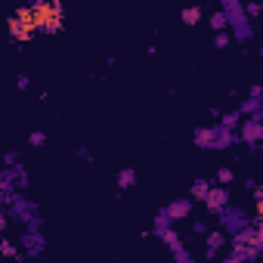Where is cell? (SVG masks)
Wrapping results in <instances>:
<instances>
[{"label": "cell", "mask_w": 263, "mask_h": 263, "mask_svg": "<svg viewBox=\"0 0 263 263\" xmlns=\"http://www.w3.org/2000/svg\"><path fill=\"white\" fill-rule=\"evenodd\" d=\"M232 180H235V174H232L229 167H220V171H217V177H214L211 183H214V186H223V189H226V186H229Z\"/></svg>", "instance_id": "cell-19"}, {"label": "cell", "mask_w": 263, "mask_h": 263, "mask_svg": "<svg viewBox=\"0 0 263 263\" xmlns=\"http://www.w3.org/2000/svg\"><path fill=\"white\" fill-rule=\"evenodd\" d=\"M238 124H241V115L232 108V111H220V127L223 130H229V134H235L238 130Z\"/></svg>", "instance_id": "cell-13"}, {"label": "cell", "mask_w": 263, "mask_h": 263, "mask_svg": "<svg viewBox=\"0 0 263 263\" xmlns=\"http://www.w3.org/2000/svg\"><path fill=\"white\" fill-rule=\"evenodd\" d=\"M115 186H118V189H134V186H137V171H134V167H124V171H118V177H115Z\"/></svg>", "instance_id": "cell-12"}, {"label": "cell", "mask_w": 263, "mask_h": 263, "mask_svg": "<svg viewBox=\"0 0 263 263\" xmlns=\"http://www.w3.org/2000/svg\"><path fill=\"white\" fill-rule=\"evenodd\" d=\"M28 84H31L28 74H19V78H16V87H19V90H28Z\"/></svg>", "instance_id": "cell-29"}, {"label": "cell", "mask_w": 263, "mask_h": 263, "mask_svg": "<svg viewBox=\"0 0 263 263\" xmlns=\"http://www.w3.org/2000/svg\"><path fill=\"white\" fill-rule=\"evenodd\" d=\"M0 257H13L16 263H22V260H25V254H22L10 238H0Z\"/></svg>", "instance_id": "cell-15"}, {"label": "cell", "mask_w": 263, "mask_h": 263, "mask_svg": "<svg viewBox=\"0 0 263 263\" xmlns=\"http://www.w3.org/2000/svg\"><path fill=\"white\" fill-rule=\"evenodd\" d=\"M235 111H238L241 118H251V115H260V99H251V96H248V99H245V102H241V105H238Z\"/></svg>", "instance_id": "cell-18"}, {"label": "cell", "mask_w": 263, "mask_h": 263, "mask_svg": "<svg viewBox=\"0 0 263 263\" xmlns=\"http://www.w3.org/2000/svg\"><path fill=\"white\" fill-rule=\"evenodd\" d=\"M167 229H174V223H171V217H167V214H164V208H161V211L155 214V223H152V229H149V232L158 238V235H161V232H167Z\"/></svg>", "instance_id": "cell-14"}, {"label": "cell", "mask_w": 263, "mask_h": 263, "mask_svg": "<svg viewBox=\"0 0 263 263\" xmlns=\"http://www.w3.org/2000/svg\"><path fill=\"white\" fill-rule=\"evenodd\" d=\"M158 238H161V241H164V245L171 248V254H177V251H183V238H180V235H177L174 229H167V232H161Z\"/></svg>", "instance_id": "cell-17"}, {"label": "cell", "mask_w": 263, "mask_h": 263, "mask_svg": "<svg viewBox=\"0 0 263 263\" xmlns=\"http://www.w3.org/2000/svg\"><path fill=\"white\" fill-rule=\"evenodd\" d=\"M220 263H245V260H238V257H235V254H229V257H223V260H220Z\"/></svg>", "instance_id": "cell-33"}, {"label": "cell", "mask_w": 263, "mask_h": 263, "mask_svg": "<svg viewBox=\"0 0 263 263\" xmlns=\"http://www.w3.org/2000/svg\"><path fill=\"white\" fill-rule=\"evenodd\" d=\"M164 214L171 217V223H180V220H189V214H192V201L189 198H174L167 208H164Z\"/></svg>", "instance_id": "cell-10"}, {"label": "cell", "mask_w": 263, "mask_h": 263, "mask_svg": "<svg viewBox=\"0 0 263 263\" xmlns=\"http://www.w3.org/2000/svg\"><path fill=\"white\" fill-rule=\"evenodd\" d=\"M192 143L198 149H229L235 143V134H229V130H223L220 124H211V127H198L192 134Z\"/></svg>", "instance_id": "cell-2"}, {"label": "cell", "mask_w": 263, "mask_h": 263, "mask_svg": "<svg viewBox=\"0 0 263 263\" xmlns=\"http://www.w3.org/2000/svg\"><path fill=\"white\" fill-rule=\"evenodd\" d=\"M232 201H229V189H223V186H211V192H208V198H204V208L211 211V214H220L223 208H229Z\"/></svg>", "instance_id": "cell-8"}, {"label": "cell", "mask_w": 263, "mask_h": 263, "mask_svg": "<svg viewBox=\"0 0 263 263\" xmlns=\"http://www.w3.org/2000/svg\"><path fill=\"white\" fill-rule=\"evenodd\" d=\"M241 10H245V19L251 22L254 16H260V4H241Z\"/></svg>", "instance_id": "cell-23"}, {"label": "cell", "mask_w": 263, "mask_h": 263, "mask_svg": "<svg viewBox=\"0 0 263 263\" xmlns=\"http://www.w3.org/2000/svg\"><path fill=\"white\" fill-rule=\"evenodd\" d=\"M28 10H31L34 31H41V34H56V31H62L65 7L59 4V0H37V4H31Z\"/></svg>", "instance_id": "cell-1"}, {"label": "cell", "mask_w": 263, "mask_h": 263, "mask_svg": "<svg viewBox=\"0 0 263 263\" xmlns=\"http://www.w3.org/2000/svg\"><path fill=\"white\" fill-rule=\"evenodd\" d=\"M235 143H245L251 152L260 149V143H263V111L260 115H251V118H241L238 134H235Z\"/></svg>", "instance_id": "cell-3"}, {"label": "cell", "mask_w": 263, "mask_h": 263, "mask_svg": "<svg viewBox=\"0 0 263 263\" xmlns=\"http://www.w3.org/2000/svg\"><path fill=\"white\" fill-rule=\"evenodd\" d=\"M44 143H47V134H44V130H31V134H28V146L41 149Z\"/></svg>", "instance_id": "cell-21"}, {"label": "cell", "mask_w": 263, "mask_h": 263, "mask_svg": "<svg viewBox=\"0 0 263 263\" xmlns=\"http://www.w3.org/2000/svg\"><path fill=\"white\" fill-rule=\"evenodd\" d=\"M211 28H214V34H220V31H226L229 28V22H226V16L217 10V13H211Z\"/></svg>", "instance_id": "cell-20"}, {"label": "cell", "mask_w": 263, "mask_h": 263, "mask_svg": "<svg viewBox=\"0 0 263 263\" xmlns=\"http://www.w3.org/2000/svg\"><path fill=\"white\" fill-rule=\"evenodd\" d=\"M201 16H204V10H201V7H186V10L180 13L183 25H198V22H201Z\"/></svg>", "instance_id": "cell-16"}, {"label": "cell", "mask_w": 263, "mask_h": 263, "mask_svg": "<svg viewBox=\"0 0 263 263\" xmlns=\"http://www.w3.org/2000/svg\"><path fill=\"white\" fill-rule=\"evenodd\" d=\"M174 263H198V260H195V257L183 248V251H177V254H174Z\"/></svg>", "instance_id": "cell-25"}, {"label": "cell", "mask_w": 263, "mask_h": 263, "mask_svg": "<svg viewBox=\"0 0 263 263\" xmlns=\"http://www.w3.org/2000/svg\"><path fill=\"white\" fill-rule=\"evenodd\" d=\"M192 232H195V235H204V232H208V223H204V220H195V223H192Z\"/></svg>", "instance_id": "cell-28"}, {"label": "cell", "mask_w": 263, "mask_h": 263, "mask_svg": "<svg viewBox=\"0 0 263 263\" xmlns=\"http://www.w3.org/2000/svg\"><path fill=\"white\" fill-rule=\"evenodd\" d=\"M44 229V220L34 214V217H28V223H25V232H41Z\"/></svg>", "instance_id": "cell-22"}, {"label": "cell", "mask_w": 263, "mask_h": 263, "mask_svg": "<svg viewBox=\"0 0 263 263\" xmlns=\"http://www.w3.org/2000/svg\"><path fill=\"white\" fill-rule=\"evenodd\" d=\"M214 44L223 50V47H229L232 44V37H229V31H220V34H214Z\"/></svg>", "instance_id": "cell-26"}, {"label": "cell", "mask_w": 263, "mask_h": 263, "mask_svg": "<svg viewBox=\"0 0 263 263\" xmlns=\"http://www.w3.org/2000/svg\"><path fill=\"white\" fill-rule=\"evenodd\" d=\"M7 226H10V217H7V208H4V204H0V235H4V232H7Z\"/></svg>", "instance_id": "cell-27"}, {"label": "cell", "mask_w": 263, "mask_h": 263, "mask_svg": "<svg viewBox=\"0 0 263 263\" xmlns=\"http://www.w3.org/2000/svg\"><path fill=\"white\" fill-rule=\"evenodd\" d=\"M217 220H220V232L223 235H235V232H241L251 220H248V214L241 211V208H235V204H229V208H223L220 214H217Z\"/></svg>", "instance_id": "cell-5"}, {"label": "cell", "mask_w": 263, "mask_h": 263, "mask_svg": "<svg viewBox=\"0 0 263 263\" xmlns=\"http://www.w3.org/2000/svg\"><path fill=\"white\" fill-rule=\"evenodd\" d=\"M229 235H223L220 229H208L204 232V260H214L220 254V248H226Z\"/></svg>", "instance_id": "cell-9"}, {"label": "cell", "mask_w": 263, "mask_h": 263, "mask_svg": "<svg viewBox=\"0 0 263 263\" xmlns=\"http://www.w3.org/2000/svg\"><path fill=\"white\" fill-rule=\"evenodd\" d=\"M19 248H25V251H22L25 257H41V254L47 251V238H44V232H22Z\"/></svg>", "instance_id": "cell-7"}, {"label": "cell", "mask_w": 263, "mask_h": 263, "mask_svg": "<svg viewBox=\"0 0 263 263\" xmlns=\"http://www.w3.org/2000/svg\"><path fill=\"white\" fill-rule=\"evenodd\" d=\"M34 214H37V204H34L31 198H25L22 192H13V195H10V201H7V217H10V220L28 223V217H34Z\"/></svg>", "instance_id": "cell-6"}, {"label": "cell", "mask_w": 263, "mask_h": 263, "mask_svg": "<svg viewBox=\"0 0 263 263\" xmlns=\"http://www.w3.org/2000/svg\"><path fill=\"white\" fill-rule=\"evenodd\" d=\"M245 189H248V192H254V189H257V180H254V177H248V180H245Z\"/></svg>", "instance_id": "cell-31"}, {"label": "cell", "mask_w": 263, "mask_h": 263, "mask_svg": "<svg viewBox=\"0 0 263 263\" xmlns=\"http://www.w3.org/2000/svg\"><path fill=\"white\" fill-rule=\"evenodd\" d=\"M248 96H251V99H260V96H263V87H260V84H251Z\"/></svg>", "instance_id": "cell-30"}, {"label": "cell", "mask_w": 263, "mask_h": 263, "mask_svg": "<svg viewBox=\"0 0 263 263\" xmlns=\"http://www.w3.org/2000/svg\"><path fill=\"white\" fill-rule=\"evenodd\" d=\"M74 155H78V158H81V161H90V152H87V149H78V152H74Z\"/></svg>", "instance_id": "cell-32"}, {"label": "cell", "mask_w": 263, "mask_h": 263, "mask_svg": "<svg viewBox=\"0 0 263 263\" xmlns=\"http://www.w3.org/2000/svg\"><path fill=\"white\" fill-rule=\"evenodd\" d=\"M16 164H22V161H19V152H16V149H10V152L4 155V167H16Z\"/></svg>", "instance_id": "cell-24"}, {"label": "cell", "mask_w": 263, "mask_h": 263, "mask_svg": "<svg viewBox=\"0 0 263 263\" xmlns=\"http://www.w3.org/2000/svg\"><path fill=\"white\" fill-rule=\"evenodd\" d=\"M211 186H214L211 180H204V177H198V180L192 183V189H189V195H192L189 201H204V198H208V192H211Z\"/></svg>", "instance_id": "cell-11"}, {"label": "cell", "mask_w": 263, "mask_h": 263, "mask_svg": "<svg viewBox=\"0 0 263 263\" xmlns=\"http://www.w3.org/2000/svg\"><path fill=\"white\" fill-rule=\"evenodd\" d=\"M10 37L16 41V44H28L37 31H34V22H31V10L28 7H19L13 16H10Z\"/></svg>", "instance_id": "cell-4"}]
</instances>
